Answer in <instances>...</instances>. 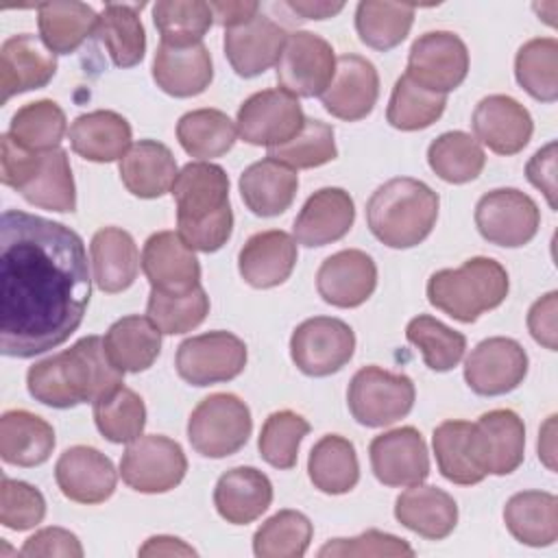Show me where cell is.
Listing matches in <instances>:
<instances>
[{"label":"cell","instance_id":"1","mask_svg":"<svg viewBox=\"0 0 558 558\" xmlns=\"http://www.w3.org/2000/svg\"><path fill=\"white\" fill-rule=\"evenodd\" d=\"M92 296L87 253L70 227L7 209L0 218V351L35 357L63 344Z\"/></svg>","mask_w":558,"mask_h":558},{"label":"cell","instance_id":"2","mask_svg":"<svg viewBox=\"0 0 558 558\" xmlns=\"http://www.w3.org/2000/svg\"><path fill=\"white\" fill-rule=\"evenodd\" d=\"M26 386L35 401L68 410L94 403L124 386V373L107 357L98 336H85L70 349L35 362L26 373Z\"/></svg>","mask_w":558,"mask_h":558},{"label":"cell","instance_id":"3","mask_svg":"<svg viewBox=\"0 0 558 558\" xmlns=\"http://www.w3.org/2000/svg\"><path fill=\"white\" fill-rule=\"evenodd\" d=\"M177 203V233L201 253H214L227 244L233 231L229 205V177L211 161H190L170 187Z\"/></svg>","mask_w":558,"mask_h":558},{"label":"cell","instance_id":"4","mask_svg":"<svg viewBox=\"0 0 558 558\" xmlns=\"http://www.w3.org/2000/svg\"><path fill=\"white\" fill-rule=\"evenodd\" d=\"M438 194L423 181L397 177L379 185L366 203L371 233L390 248H412L434 229Z\"/></svg>","mask_w":558,"mask_h":558},{"label":"cell","instance_id":"5","mask_svg":"<svg viewBox=\"0 0 558 558\" xmlns=\"http://www.w3.org/2000/svg\"><path fill=\"white\" fill-rule=\"evenodd\" d=\"M0 181L35 207L68 214L76 209V187L63 148L28 150L9 133L0 137Z\"/></svg>","mask_w":558,"mask_h":558},{"label":"cell","instance_id":"6","mask_svg":"<svg viewBox=\"0 0 558 558\" xmlns=\"http://www.w3.org/2000/svg\"><path fill=\"white\" fill-rule=\"evenodd\" d=\"M508 272L493 257H471L460 268L436 270L427 281V301L460 323L499 307L508 296Z\"/></svg>","mask_w":558,"mask_h":558},{"label":"cell","instance_id":"7","mask_svg":"<svg viewBox=\"0 0 558 558\" xmlns=\"http://www.w3.org/2000/svg\"><path fill=\"white\" fill-rule=\"evenodd\" d=\"M253 432L248 405L231 392H214L198 401L187 418V440L205 458L238 453Z\"/></svg>","mask_w":558,"mask_h":558},{"label":"cell","instance_id":"8","mask_svg":"<svg viewBox=\"0 0 558 558\" xmlns=\"http://www.w3.org/2000/svg\"><path fill=\"white\" fill-rule=\"evenodd\" d=\"M414 397L416 390L408 375L371 364L351 377L347 405L360 425L386 427L410 414Z\"/></svg>","mask_w":558,"mask_h":558},{"label":"cell","instance_id":"9","mask_svg":"<svg viewBox=\"0 0 558 558\" xmlns=\"http://www.w3.org/2000/svg\"><path fill=\"white\" fill-rule=\"evenodd\" d=\"M187 471V458L181 445L161 434L140 436L122 453V482L146 495L168 493L179 486Z\"/></svg>","mask_w":558,"mask_h":558},{"label":"cell","instance_id":"10","mask_svg":"<svg viewBox=\"0 0 558 558\" xmlns=\"http://www.w3.org/2000/svg\"><path fill=\"white\" fill-rule=\"evenodd\" d=\"M355 351L353 329L333 316H314L296 325L290 338V357L303 375L327 377L338 373Z\"/></svg>","mask_w":558,"mask_h":558},{"label":"cell","instance_id":"11","mask_svg":"<svg viewBox=\"0 0 558 558\" xmlns=\"http://www.w3.org/2000/svg\"><path fill=\"white\" fill-rule=\"evenodd\" d=\"M177 373L192 386L235 379L246 366V344L231 331H207L183 340L174 357Z\"/></svg>","mask_w":558,"mask_h":558},{"label":"cell","instance_id":"12","mask_svg":"<svg viewBox=\"0 0 558 558\" xmlns=\"http://www.w3.org/2000/svg\"><path fill=\"white\" fill-rule=\"evenodd\" d=\"M336 72V54L327 39L310 31L288 35L277 61V83L296 98L320 96Z\"/></svg>","mask_w":558,"mask_h":558},{"label":"cell","instance_id":"13","mask_svg":"<svg viewBox=\"0 0 558 558\" xmlns=\"http://www.w3.org/2000/svg\"><path fill=\"white\" fill-rule=\"evenodd\" d=\"M469 453L484 475H508L525 456V425L512 410L484 412L469 432Z\"/></svg>","mask_w":558,"mask_h":558},{"label":"cell","instance_id":"14","mask_svg":"<svg viewBox=\"0 0 558 558\" xmlns=\"http://www.w3.org/2000/svg\"><path fill=\"white\" fill-rule=\"evenodd\" d=\"M475 227L490 244L517 248L538 233L541 211L534 198L521 190L499 187L477 201Z\"/></svg>","mask_w":558,"mask_h":558},{"label":"cell","instance_id":"15","mask_svg":"<svg viewBox=\"0 0 558 558\" xmlns=\"http://www.w3.org/2000/svg\"><path fill=\"white\" fill-rule=\"evenodd\" d=\"M305 122L296 96L281 87L262 89L248 96L238 109V133L251 146H281L292 140Z\"/></svg>","mask_w":558,"mask_h":558},{"label":"cell","instance_id":"16","mask_svg":"<svg viewBox=\"0 0 558 558\" xmlns=\"http://www.w3.org/2000/svg\"><path fill=\"white\" fill-rule=\"evenodd\" d=\"M405 74L425 89L447 96L469 74L466 44L451 31H429L412 44Z\"/></svg>","mask_w":558,"mask_h":558},{"label":"cell","instance_id":"17","mask_svg":"<svg viewBox=\"0 0 558 558\" xmlns=\"http://www.w3.org/2000/svg\"><path fill=\"white\" fill-rule=\"evenodd\" d=\"M527 375L525 349L504 336H493L475 344L464 360V381L482 397H499L512 392Z\"/></svg>","mask_w":558,"mask_h":558},{"label":"cell","instance_id":"18","mask_svg":"<svg viewBox=\"0 0 558 558\" xmlns=\"http://www.w3.org/2000/svg\"><path fill=\"white\" fill-rule=\"evenodd\" d=\"M375 477L384 486L408 488L429 475L427 445L416 427H397L375 436L368 445Z\"/></svg>","mask_w":558,"mask_h":558},{"label":"cell","instance_id":"19","mask_svg":"<svg viewBox=\"0 0 558 558\" xmlns=\"http://www.w3.org/2000/svg\"><path fill=\"white\" fill-rule=\"evenodd\" d=\"M54 480L63 497L76 504H102L118 484V471L102 451L89 445L65 449L54 464Z\"/></svg>","mask_w":558,"mask_h":558},{"label":"cell","instance_id":"20","mask_svg":"<svg viewBox=\"0 0 558 558\" xmlns=\"http://www.w3.org/2000/svg\"><path fill=\"white\" fill-rule=\"evenodd\" d=\"M379 98V74L375 65L360 54H342L336 59V72L320 102L327 113L338 120L357 122L366 118Z\"/></svg>","mask_w":558,"mask_h":558},{"label":"cell","instance_id":"21","mask_svg":"<svg viewBox=\"0 0 558 558\" xmlns=\"http://www.w3.org/2000/svg\"><path fill=\"white\" fill-rule=\"evenodd\" d=\"M471 126L480 144L506 157L521 153L534 133L530 111L506 94L482 98L473 109Z\"/></svg>","mask_w":558,"mask_h":558},{"label":"cell","instance_id":"22","mask_svg":"<svg viewBox=\"0 0 558 558\" xmlns=\"http://www.w3.org/2000/svg\"><path fill=\"white\" fill-rule=\"evenodd\" d=\"M142 270L150 288L166 294H185L201 286V264L177 231H157L144 242Z\"/></svg>","mask_w":558,"mask_h":558},{"label":"cell","instance_id":"23","mask_svg":"<svg viewBox=\"0 0 558 558\" xmlns=\"http://www.w3.org/2000/svg\"><path fill=\"white\" fill-rule=\"evenodd\" d=\"M57 74L54 52L35 35L20 33L4 39L0 48V102L46 87Z\"/></svg>","mask_w":558,"mask_h":558},{"label":"cell","instance_id":"24","mask_svg":"<svg viewBox=\"0 0 558 558\" xmlns=\"http://www.w3.org/2000/svg\"><path fill=\"white\" fill-rule=\"evenodd\" d=\"M377 288V266L360 248H344L329 255L316 272V290L333 307H357Z\"/></svg>","mask_w":558,"mask_h":558},{"label":"cell","instance_id":"25","mask_svg":"<svg viewBox=\"0 0 558 558\" xmlns=\"http://www.w3.org/2000/svg\"><path fill=\"white\" fill-rule=\"evenodd\" d=\"M286 39L288 33L277 22L257 13L244 24L225 28V54L238 76L253 78L277 65Z\"/></svg>","mask_w":558,"mask_h":558},{"label":"cell","instance_id":"26","mask_svg":"<svg viewBox=\"0 0 558 558\" xmlns=\"http://www.w3.org/2000/svg\"><path fill=\"white\" fill-rule=\"evenodd\" d=\"M355 220V205L342 187H320L294 218V240L303 246H327L342 240Z\"/></svg>","mask_w":558,"mask_h":558},{"label":"cell","instance_id":"27","mask_svg":"<svg viewBox=\"0 0 558 558\" xmlns=\"http://www.w3.org/2000/svg\"><path fill=\"white\" fill-rule=\"evenodd\" d=\"M296 257V240L281 229H268L244 242L238 253V270L251 288L268 290L292 275Z\"/></svg>","mask_w":558,"mask_h":558},{"label":"cell","instance_id":"28","mask_svg":"<svg viewBox=\"0 0 558 558\" xmlns=\"http://www.w3.org/2000/svg\"><path fill=\"white\" fill-rule=\"evenodd\" d=\"M214 78L211 54L207 46H168L159 44L153 57V81L161 92L174 98L203 94Z\"/></svg>","mask_w":558,"mask_h":558},{"label":"cell","instance_id":"29","mask_svg":"<svg viewBox=\"0 0 558 558\" xmlns=\"http://www.w3.org/2000/svg\"><path fill=\"white\" fill-rule=\"evenodd\" d=\"M395 519L427 541H442L456 530L458 504L447 490L421 482L397 497Z\"/></svg>","mask_w":558,"mask_h":558},{"label":"cell","instance_id":"30","mask_svg":"<svg viewBox=\"0 0 558 558\" xmlns=\"http://www.w3.org/2000/svg\"><path fill=\"white\" fill-rule=\"evenodd\" d=\"M272 501L270 480L255 466H235L222 473L214 488L218 514L233 525H246L259 519Z\"/></svg>","mask_w":558,"mask_h":558},{"label":"cell","instance_id":"31","mask_svg":"<svg viewBox=\"0 0 558 558\" xmlns=\"http://www.w3.org/2000/svg\"><path fill=\"white\" fill-rule=\"evenodd\" d=\"M124 187L137 198H159L177 179V159L172 150L157 140H140L131 144L118 161Z\"/></svg>","mask_w":558,"mask_h":558},{"label":"cell","instance_id":"32","mask_svg":"<svg viewBox=\"0 0 558 558\" xmlns=\"http://www.w3.org/2000/svg\"><path fill=\"white\" fill-rule=\"evenodd\" d=\"M70 144L87 161L111 163L122 159L131 148V124L109 109L81 113L70 124Z\"/></svg>","mask_w":558,"mask_h":558},{"label":"cell","instance_id":"33","mask_svg":"<svg viewBox=\"0 0 558 558\" xmlns=\"http://www.w3.org/2000/svg\"><path fill=\"white\" fill-rule=\"evenodd\" d=\"M94 283L107 294L131 288L140 270V253L133 235L120 227H102L94 233L92 244Z\"/></svg>","mask_w":558,"mask_h":558},{"label":"cell","instance_id":"34","mask_svg":"<svg viewBox=\"0 0 558 558\" xmlns=\"http://www.w3.org/2000/svg\"><path fill=\"white\" fill-rule=\"evenodd\" d=\"M240 196L244 205L262 218H272L283 214L299 190L296 170L266 157L251 163L240 174Z\"/></svg>","mask_w":558,"mask_h":558},{"label":"cell","instance_id":"35","mask_svg":"<svg viewBox=\"0 0 558 558\" xmlns=\"http://www.w3.org/2000/svg\"><path fill=\"white\" fill-rule=\"evenodd\" d=\"M107 357L122 373H142L153 366L161 351V331L148 316L118 318L102 338Z\"/></svg>","mask_w":558,"mask_h":558},{"label":"cell","instance_id":"36","mask_svg":"<svg viewBox=\"0 0 558 558\" xmlns=\"http://www.w3.org/2000/svg\"><path fill=\"white\" fill-rule=\"evenodd\" d=\"M52 425L28 412L9 410L0 418V458L15 466H39L54 449Z\"/></svg>","mask_w":558,"mask_h":558},{"label":"cell","instance_id":"37","mask_svg":"<svg viewBox=\"0 0 558 558\" xmlns=\"http://www.w3.org/2000/svg\"><path fill=\"white\" fill-rule=\"evenodd\" d=\"M504 523L519 543L549 547L558 538V499L545 490H521L506 501Z\"/></svg>","mask_w":558,"mask_h":558},{"label":"cell","instance_id":"38","mask_svg":"<svg viewBox=\"0 0 558 558\" xmlns=\"http://www.w3.org/2000/svg\"><path fill=\"white\" fill-rule=\"evenodd\" d=\"M37 24L41 41L54 54H70L96 31V11L76 0H52L37 4Z\"/></svg>","mask_w":558,"mask_h":558},{"label":"cell","instance_id":"39","mask_svg":"<svg viewBox=\"0 0 558 558\" xmlns=\"http://www.w3.org/2000/svg\"><path fill=\"white\" fill-rule=\"evenodd\" d=\"M307 475L320 493L344 495L353 490L360 480V462L353 442L338 434H325L310 451Z\"/></svg>","mask_w":558,"mask_h":558},{"label":"cell","instance_id":"40","mask_svg":"<svg viewBox=\"0 0 558 558\" xmlns=\"http://www.w3.org/2000/svg\"><path fill=\"white\" fill-rule=\"evenodd\" d=\"M142 7L107 2L98 15L96 33L118 68H133L144 59L146 31L140 20Z\"/></svg>","mask_w":558,"mask_h":558},{"label":"cell","instance_id":"41","mask_svg":"<svg viewBox=\"0 0 558 558\" xmlns=\"http://www.w3.org/2000/svg\"><path fill=\"white\" fill-rule=\"evenodd\" d=\"M235 137V122L220 109H194L183 113L177 122V140L181 148L201 161L229 153Z\"/></svg>","mask_w":558,"mask_h":558},{"label":"cell","instance_id":"42","mask_svg":"<svg viewBox=\"0 0 558 558\" xmlns=\"http://www.w3.org/2000/svg\"><path fill=\"white\" fill-rule=\"evenodd\" d=\"M427 163L442 181L460 185L482 174L486 155L482 144L469 133L447 131L429 144Z\"/></svg>","mask_w":558,"mask_h":558},{"label":"cell","instance_id":"43","mask_svg":"<svg viewBox=\"0 0 558 558\" xmlns=\"http://www.w3.org/2000/svg\"><path fill=\"white\" fill-rule=\"evenodd\" d=\"M414 22V7L401 2L364 0L355 9V31L360 41L373 50H390L399 46Z\"/></svg>","mask_w":558,"mask_h":558},{"label":"cell","instance_id":"44","mask_svg":"<svg viewBox=\"0 0 558 558\" xmlns=\"http://www.w3.org/2000/svg\"><path fill=\"white\" fill-rule=\"evenodd\" d=\"M514 76L532 98L554 102L558 98V41L554 37L525 41L514 57Z\"/></svg>","mask_w":558,"mask_h":558},{"label":"cell","instance_id":"45","mask_svg":"<svg viewBox=\"0 0 558 558\" xmlns=\"http://www.w3.org/2000/svg\"><path fill=\"white\" fill-rule=\"evenodd\" d=\"M312 534V521L303 512L279 510L253 534V554L257 558H301L310 547Z\"/></svg>","mask_w":558,"mask_h":558},{"label":"cell","instance_id":"46","mask_svg":"<svg viewBox=\"0 0 558 558\" xmlns=\"http://www.w3.org/2000/svg\"><path fill=\"white\" fill-rule=\"evenodd\" d=\"M445 105L447 96L429 92L403 74L392 87L386 120L399 131H421L432 126L442 116Z\"/></svg>","mask_w":558,"mask_h":558},{"label":"cell","instance_id":"47","mask_svg":"<svg viewBox=\"0 0 558 558\" xmlns=\"http://www.w3.org/2000/svg\"><path fill=\"white\" fill-rule=\"evenodd\" d=\"M68 122L63 109L50 100L41 98L35 102H26L20 107L9 126V135L28 150H52L59 148L63 135H65Z\"/></svg>","mask_w":558,"mask_h":558},{"label":"cell","instance_id":"48","mask_svg":"<svg viewBox=\"0 0 558 558\" xmlns=\"http://www.w3.org/2000/svg\"><path fill=\"white\" fill-rule=\"evenodd\" d=\"M405 338L421 351L425 366L436 373H445L458 366L466 351L464 333L427 314H418L408 323Z\"/></svg>","mask_w":558,"mask_h":558},{"label":"cell","instance_id":"49","mask_svg":"<svg viewBox=\"0 0 558 558\" xmlns=\"http://www.w3.org/2000/svg\"><path fill=\"white\" fill-rule=\"evenodd\" d=\"M92 405L94 423L109 442L129 445L142 436L146 427V405L135 390L120 386Z\"/></svg>","mask_w":558,"mask_h":558},{"label":"cell","instance_id":"50","mask_svg":"<svg viewBox=\"0 0 558 558\" xmlns=\"http://www.w3.org/2000/svg\"><path fill=\"white\" fill-rule=\"evenodd\" d=\"M153 22L168 46H194L211 28L214 13L203 0H159L153 7Z\"/></svg>","mask_w":558,"mask_h":558},{"label":"cell","instance_id":"51","mask_svg":"<svg viewBox=\"0 0 558 558\" xmlns=\"http://www.w3.org/2000/svg\"><path fill=\"white\" fill-rule=\"evenodd\" d=\"M469 432H471L469 421L449 418V421H442L432 436V447H434L440 475L460 486H473L486 477L471 460Z\"/></svg>","mask_w":558,"mask_h":558},{"label":"cell","instance_id":"52","mask_svg":"<svg viewBox=\"0 0 558 558\" xmlns=\"http://www.w3.org/2000/svg\"><path fill=\"white\" fill-rule=\"evenodd\" d=\"M268 157L292 170L325 166L338 157L333 126L318 118H305L301 131L292 140L268 148Z\"/></svg>","mask_w":558,"mask_h":558},{"label":"cell","instance_id":"53","mask_svg":"<svg viewBox=\"0 0 558 558\" xmlns=\"http://www.w3.org/2000/svg\"><path fill=\"white\" fill-rule=\"evenodd\" d=\"M146 314L161 333H187L207 318L209 296L203 286H196L185 294H166L150 288Z\"/></svg>","mask_w":558,"mask_h":558},{"label":"cell","instance_id":"54","mask_svg":"<svg viewBox=\"0 0 558 558\" xmlns=\"http://www.w3.org/2000/svg\"><path fill=\"white\" fill-rule=\"evenodd\" d=\"M307 434H310V423L301 414L292 410H279L268 414L257 438V449L262 460L281 471L292 469L299 458L301 440Z\"/></svg>","mask_w":558,"mask_h":558},{"label":"cell","instance_id":"55","mask_svg":"<svg viewBox=\"0 0 558 558\" xmlns=\"http://www.w3.org/2000/svg\"><path fill=\"white\" fill-rule=\"evenodd\" d=\"M46 517V499L39 488L2 475L0 484V523L24 532L39 525Z\"/></svg>","mask_w":558,"mask_h":558},{"label":"cell","instance_id":"56","mask_svg":"<svg viewBox=\"0 0 558 558\" xmlns=\"http://www.w3.org/2000/svg\"><path fill=\"white\" fill-rule=\"evenodd\" d=\"M320 558H364V556H392V558H412L414 549L408 545V541L379 532V530H366L360 536L353 538H331L318 549Z\"/></svg>","mask_w":558,"mask_h":558},{"label":"cell","instance_id":"57","mask_svg":"<svg viewBox=\"0 0 558 558\" xmlns=\"http://www.w3.org/2000/svg\"><path fill=\"white\" fill-rule=\"evenodd\" d=\"M22 556L31 558H50V556H63V558H81L83 545L70 530L63 527H44L26 538V543L20 549Z\"/></svg>","mask_w":558,"mask_h":558},{"label":"cell","instance_id":"58","mask_svg":"<svg viewBox=\"0 0 558 558\" xmlns=\"http://www.w3.org/2000/svg\"><path fill=\"white\" fill-rule=\"evenodd\" d=\"M556 310L558 292H547L527 312V329L532 338L549 351H556Z\"/></svg>","mask_w":558,"mask_h":558},{"label":"cell","instance_id":"59","mask_svg":"<svg viewBox=\"0 0 558 558\" xmlns=\"http://www.w3.org/2000/svg\"><path fill=\"white\" fill-rule=\"evenodd\" d=\"M525 177L545 194L549 207L556 209V142H549L532 155L525 166Z\"/></svg>","mask_w":558,"mask_h":558},{"label":"cell","instance_id":"60","mask_svg":"<svg viewBox=\"0 0 558 558\" xmlns=\"http://www.w3.org/2000/svg\"><path fill=\"white\" fill-rule=\"evenodd\" d=\"M214 20L225 26H238L248 20H253L259 13V2H248V0H220V2H209Z\"/></svg>","mask_w":558,"mask_h":558},{"label":"cell","instance_id":"61","mask_svg":"<svg viewBox=\"0 0 558 558\" xmlns=\"http://www.w3.org/2000/svg\"><path fill=\"white\" fill-rule=\"evenodd\" d=\"M140 556H196V551L174 536H150L140 549Z\"/></svg>","mask_w":558,"mask_h":558},{"label":"cell","instance_id":"62","mask_svg":"<svg viewBox=\"0 0 558 558\" xmlns=\"http://www.w3.org/2000/svg\"><path fill=\"white\" fill-rule=\"evenodd\" d=\"M288 7L301 15L303 20H327L338 15L344 9V2H307V0H290Z\"/></svg>","mask_w":558,"mask_h":558},{"label":"cell","instance_id":"63","mask_svg":"<svg viewBox=\"0 0 558 558\" xmlns=\"http://www.w3.org/2000/svg\"><path fill=\"white\" fill-rule=\"evenodd\" d=\"M554 425H556V416H549L538 434V458L545 462L547 469H556L554 464V456H556V447H554Z\"/></svg>","mask_w":558,"mask_h":558}]
</instances>
